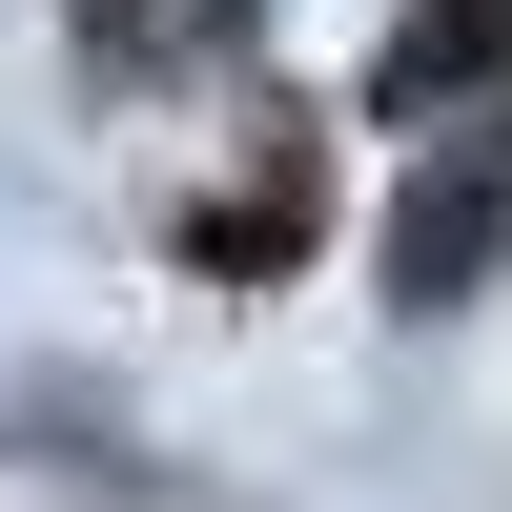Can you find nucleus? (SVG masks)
I'll return each mask as SVG.
<instances>
[{"label": "nucleus", "mask_w": 512, "mask_h": 512, "mask_svg": "<svg viewBox=\"0 0 512 512\" xmlns=\"http://www.w3.org/2000/svg\"><path fill=\"white\" fill-rule=\"evenodd\" d=\"M246 21H267V0H82V62H123V82H164V62H226Z\"/></svg>", "instance_id": "nucleus-3"}, {"label": "nucleus", "mask_w": 512, "mask_h": 512, "mask_svg": "<svg viewBox=\"0 0 512 512\" xmlns=\"http://www.w3.org/2000/svg\"><path fill=\"white\" fill-rule=\"evenodd\" d=\"M492 267H512V144L451 123V164H410V205H390V287L410 308H472Z\"/></svg>", "instance_id": "nucleus-1"}, {"label": "nucleus", "mask_w": 512, "mask_h": 512, "mask_svg": "<svg viewBox=\"0 0 512 512\" xmlns=\"http://www.w3.org/2000/svg\"><path fill=\"white\" fill-rule=\"evenodd\" d=\"M369 103H390V123H492L512 103V0H410Z\"/></svg>", "instance_id": "nucleus-2"}]
</instances>
